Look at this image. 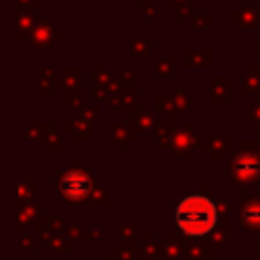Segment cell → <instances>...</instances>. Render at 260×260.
Listing matches in <instances>:
<instances>
[{
    "label": "cell",
    "mask_w": 260,
    "mask_h": 260,
    "mask_svg": "<svg viewBox=\"0 0 260 260\" xmlns=\"http://www.w3.org/2000/svg\"><path fill=\"white\" fill-rule=\"evenodd\" d=\"M59 191L69 201L87 199V195L91 193V179H89V175L85 171L71 169V171H67L63 175V179L59 183Z\"/></svg>",
    "instance_id": "cell-2"
},
{
    "label": "cell",
    "mask_w": 260,
    "mask_h": 260,
    "mask_svg": "<svg viewBox=\"0 0 260 260\" xmlns=\"http://www.w3.org/2000/svg\"><path fill=\"white\" fill-rule=\"evenodd\" d=\"M232 169H234V175H238L242 181H250L260 175V160L252 154H240L234 160Z\"/></svg>",
    "instance_id": "cell-4"
},
{
    "label": "cell",
    "mask_w": 260,
    "mask_h": 260,
    "mask_svg": "<svg viewBox=\"0 0 260 260\" xmlns=\"http://www.w3.org/2000/svg\"><path fill=\"white\" fill-rule=\"evenodd\" d=\"M61 37H63V32L57 30L53 24L39 20L35 24L32 32L28 35V45L30 47H37V49H47V47H53V43L57 39H61Z\"/></svg>",
    "instance_id": "cell-3"
},
{
    "label": "cell",
    "mask_w": 260,
    "mask_h": 260,
    "mask_svg": "<svg viewBox=\"0 0 260 260\" xmlns=\"http://www.w3.org/2000/svg\"><path fill=\"white\" fill-rule=\"evenodd\" d=\"M16 22H18V35L20 37H26V35H30L32 32V28H35V12L32 10H18V18H16Z\"/></svg>",
    "instance_id": "cell-6"
},
{
    "label": "cell",
    "mask_w": 260,
    "mask_h": 260,
    "mask_svg": "<svg viewBox=\"0 0 260 260\" xmlns=\"http://www.w3.org/2000/svg\"><path fill=\"white\" fill-rule=\"evenodd\" d=\"M242 221L248 228L260 230V201H252L242 209Z\"/></svg>",
    "instance_id": "cell-5"
},
{
    "label": "cell",
    "mask_w": 260,
    "mask_h": 260,
    "mask_svg": "<svg viewBox=\"0 0 260 260\" xmlns=\"http://www.w3.org/2000/svg\"><path fill=\"white\" fill-rule=\"evenodd\" d=\"M175 221L187 236H207L217 225V207L207 195L193 193L179 201L175 209Z\"/></svg>",
    "instance_id": "cell-1"
},
{
    "label": "cell",
    "mask_w": 260,
    "mask_h": 260,
    "mask_svg": "<svg viewBox=\"0 0 260 260\" xmlns=\"http://www.w3.org/2000/svg\"><path fill=\"white\" fill-rule=\"evenodd\" d=\"M65 79H67V85H69V87H75V85L81 81V71L71 67V69L65 71Z\"/></svg>",
    "instance_id": "cell-7"
},
{
    "label": "cell",
    "mask_w": 260,
    "mask_h": 260,
    "mask_svg": "<svg viewBox=\"0 0 260 260\" xmlns=\"http://www.w3.org/2000/svg\"><path fill=\"white\" fill-rule=\"evenodd\" d=\"M18 6L22 10H35V0H18Z\"/></svg>",
    "instance_id": "cell-8"
}]
</instances>
